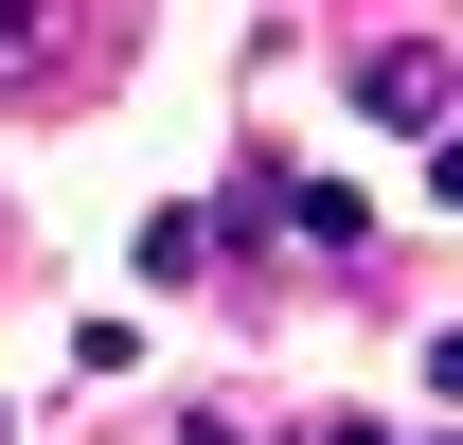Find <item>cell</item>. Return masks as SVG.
<instances>
[{"label": "cell", "instance_id": "obj_1", "mask_svg": "<svg viewBox=\"0 0 463 445\" xmlns=\"http://www.w3.org/2000/svg\"><path fill=\"white\" fill-rule=\"evenodd\" d=\"M108 71V0H0V108H54Z\"/></svg>", "mask_w": 463, "mask_h": 445}, {"label": "cell", "instance_id": "obj_3", "mask_svg": "<svg viewBox=\"0 0 463 445\" xmlns=\"http://www.w3.org/2000/svg\"><path fill=\"white\" fill-rule=\"evenodd\" d=\"M0 428H18V410H0Z\"/></svg>", "mask_w": 463, "mask_h": 445}, {"label": "cell", "instance_id": "obj_2", "mask_svg": "<svg viewBox=\"0 0 463 445\" xmlns=\"http://www.w3.org/2000/svg\"><path fill=\"white\" fill-rule=\"evenodd\" d=\"M356 108L392 125V143H428V125H446V54H428V36H392V54H356Z\"/></svg>", "mask_w": 463, "mask_h": 445}]
</instances>
